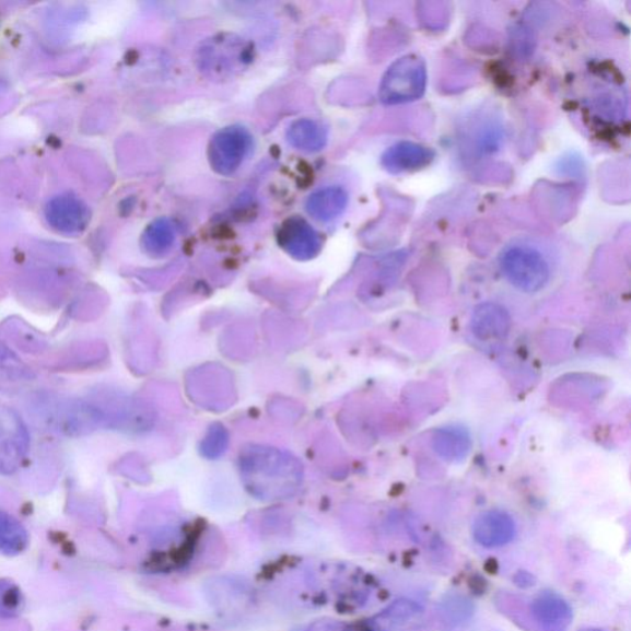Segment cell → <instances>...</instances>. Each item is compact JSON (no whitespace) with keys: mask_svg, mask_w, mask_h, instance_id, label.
Returning <instances> with one entry per match:
<instances>
[{"mask_svg":"<svg viewBox=\"0 0 631 631\" xmlns=\"http://www.w3.org/2000/svg\"><path fill=\"white\" fill-rule=\"evenodd\" d=\"M241 471L248 490L260 499L290 496L301 481V466L294 458L261 446L241 456Z\"/></svg>","mask_w":631,"mask_h":631,"instance_id":"1","label":"cell"},{"mask_svg":"<svg viewBox=\"0 0 631 631\" xmlns=\"http://www.w3.org/2000/svg\"><path fill=\"white\" fill-rule=\"evenodd\" d=\"M548 247L539 238L512 239L500 256L502 273L510 284L528 294L546 288L552 276Z\"/></svg>","mask_w":631,"mask_h":631,"instance_id":"2","label":"cell"},{"mask_svg":"<svg viewBox=\"0 0 631 631\" xmlns=\"http://www.w3.org/2000/svg\"><path fill=\"white\" fill-rule=\"evenodd\" d=\"M250 43L235 34H219L201 44L198 50L200 71L213 81H230L254 61Z\"/></svg>","mask_w":631,"mask_h":631,"instance_id":"3","label":"cell"},{"mask_svg":"<svg viewBox=\"0 0 631 631\" xmlns=\"http://www.w3.org/2000/svg\"><path fill=\"white\" fill-rule=\"evenodd\" d=\"M425 65L419 56L407 55L384 74L378 96L386 105H400L420 100L425 92Z\"/></svg>","mask_w":631,"mask_h":631,"instance_id":"4","label":"cell"},{"mask_svg":"<svg viewBox=\"0 0 631 631\" xmlns=\"http://www.w3.org/2000/svg\"><path fill=\"white\" fill-rule=\"evenodd\" d=\"M252 135L244 126L232 125L221 129L209 144L210 166L220 176H232L242 166L252 150Z\"/></svg>","mask_w":631,"mask_h":631,"instance_id":"5","label":"cell"},{"mask_svg":"<svg viewBox=\"0 0 631 631\" xmlns=\"http://www.w3.org/2000/svg\"><path fill=\"white\" fill-rule=\"evenodd\" d=\"M31 449V435L21 416L0 405V474L11 475L21 469Z\"/></svg>","mask_w":631,"mask_h":631,"instance_id":"6","label":"cell"},{"mask_svg":"<svg viewBox=\"0 0 631 631\" xmlns=\"http://www.w3.org/2000/svg\"><path fill=\"white\" fill-rule=\"evenodd\" d=\"M45 219L47 225L65 236H78L89 227L91 211L86 203L66 192L46 203Z\"/></svg>","mask_w":631,"mask_h":631,"instance_id":"7","label":"cell"},{"mask_svg":"<svg viewBox=\"0 0 631 631\" xmlns=\"http://www.w3.org/2000/svg\"><path fill=\"white\" fill-rule=\"evenodd\" d=\"M529 615L536 631H568L574 619L568 601L549 591L533 598Z\"/></svg>","mask_w":631,"mask_h":631,"instance_id":"8","label":"cell"},{"mask_svg":"<svg viewBox=\"0 0 631 631\" xmlns=\"http://www.w3.org/2000/svg\"><path fill=\"white\" fill-rule=\"evenodd\" d=\"M278 242L288 255L299 260L315 258L322 250V238L309 223L301 218H289L278 232Z\"/></svg>","mask_w":631,"mask_h":631,"instance_id":"9","label":"cell"},{"mask_svg":"<svg viewBox=\"0 0 631 631\" xmlns=\"http://www.w3.org/2000/svg\"><path fill=\"white\" fill-rule=\"evenodd\" d=\"M425 610L411 599H397L372 620L375 631H425Z\"/></svg>","mask_w":631,"mask_h":631,"instance_id":"10","label":"cell"},{"mask_svg":"<svg viewBox=\"0 0 631 631\" xmlns=\"http://www.w3.org/2000/svg\"><path fill=\"white\" fill-rule=\"evenodd\" d=\"M475 540L487 548L507 546L516 536V524L509 513L489 511L475 521L472 527Z\"/></svg>","mask_w":631,"mask_h":631,"instance_id":"11","label":"cell"},{"mask_svg":"<svg viewBox=\"0 0 631 631\" xmlns=\"http://www.w3.org/2000/svg\"><path fill=\"white\" fill-rule=\"evenodd\" d=\"M435 153L420 143L402 141L392 145L383 155V167L393 174L423 170L434 160Z\"/></svg>","mask_w":631,"mask_h":631,"instance_id":"12","label":"cell"},{"mask_svg":"<svg viewBox=\"0 0 631 631\" xmlns=\"http://www.w3.org/2000/svg\"><path fill=\"white\" fill-rule=\"evenodd\" d=\"M510 317L499 305H481L472 316V332L481 341H499L507 336Z\"/></svg>","mask_w":631,"mask_h":631,"instance_id":"13","label":"cell"},{"mask_svg":"<svg viewBox=\"0 0 631 631\" xmlns=\"http://www.w3.org/2000/svg\"><path fill=\"white\" fill-rule=\"evenodd\" d=\"M348 206V194L341 187H328L311 194L306 211L317 221L328 222L342 215Z\"/></svg>","mask_w":631,"mask_h":631,"instance_id":"14","label":"cell"},{"mask_svg":"<svg viewBox=\"0 0 631 631\" xmlns=\"http://www.w3.org/2000/svg\"><path fill=\"white\" fill-rule=\"evenodd\" d=\"M327 130L315 120L301 119L290 125L288 141L293 148L313 153L322 151L327 143Z\"/></svg>","mask_w":631,"mask_h":631,"instance_id":"15","label":"cell"},{"mask_svg":"<svg viewBox=\"0 0 631 631\" xmlns=\"http://www.w3.org/2000/svg\"><path fill=\"white\" fill-rule=\"evenodd\" d=\"M176 231L170 220L159 219L144 230L142 235V246L149 255L161 257L171 250Z\"/></svg>","mask_w":631,"mask_h":631,"instance_id":"16","label":"cell"},{"mask_svg":"<svg viewBox=\"0 0 631 631\" xmlns=\"http://www.w3.org/2000/svg\"><path fill=\"white\" fill-rule=\"evenodd\" d=\"M435 451L446 460H461L469 453L471 441L468 433L458 429H445L436 433Z\"/></svg>","mask_w":631,"mask_h":631,"instance_id":"17","label":"cell"},{"mask_svg":"<svg viewBox=\"0 0 631 631\" xmlns=\"http://www.w3.org/2000/svg\"><path fill=\"white\" fill-rule=\"evenodd\" d=\"M27 546L25 528L11 514L0 511V552L17 556Z\"/></svg>","mask_w":631,"mask_h":631,"instance_id":"18","label":"cell"},{"mask_svg":"<svg viewBox=\"0 0 631 631\" xmlns=\"http://www.w3.org/2000/svg\"><path fill=\"white\" fill-rule=\"evenodd\" d=\"M24 599L21 589L12 582L0 581V618H13L21 614Z\"/></svg>","mask_w":631,"mask_h":631,"instance_id":"19","label":"cell"},{"mask_svg":"<svg viewBox=\"0 0 631 631\" xmlns=\"http://www.w3.org/2000/svg\"><path fill=\"white\" fill-rule=\"evenodd\" d=\"M309 631H363V630H359L354 627L342 623H336V621H332V623L316 624Z\"/></svg>","mask_w":631,"mask_h":631,"instance_id":"20","label":"cell"},{"mask_svg":"<svg viewBox=\"0 0 631 631\" xmlns=\"http://www.w3.org/2000/svg\"><path fill=\"white\" fill-rule=\"evenodd\" d=\"M584 631H604V630H599V629H586Z\"/></svg>","mask_w":631,"mask_h":631,"instance_id":"21","label":"cell"}]
</instances>
